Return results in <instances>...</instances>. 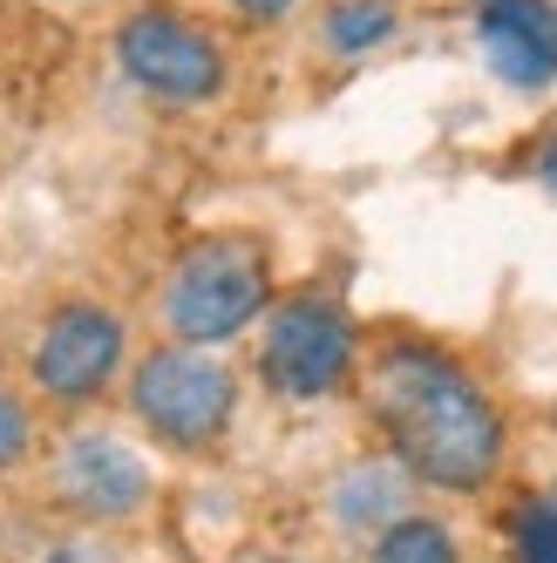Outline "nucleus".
Masks as SVG:
<instances>
[{"mask_svg":"<svg viewBox=\"0 0 557 563\" xmlns=\"http://www.w3.org/2000/svg\"><path fill=\"white\" fill-rule=\"evenodd\" d=\"M476 48L510 89L557 82V0H476Z\"/></svg>","mask_w":557,"mask_h":563,"instance_id":"nucleus-8","label":"nucleus"},{"mask_svg":"<svg viewBox=\"0 0 557 563\" xmlns=\"http://www.w3.org/2000/svg\"><path fill=\"white\" fill-rule=\"evenodd\" d=\"M34 387H42L48 400H62V408H83V400H96L116 367H123V319H116L109 306L96 299H68L42 319V333H34Z\"/></svg>","mask_w":557,"mask_h":563,"instance_id":"nucleus-6","label":"nucleus"},{"mask_svg":"<svg viewBox=\"0 0 557 563\" xmlns=\"http://www.w3.org/2000/svg\"><path fill=\"white\" fill-rule=\"evenodd\" d=\"M353 353H361V333H353L347 306L327 292H293L265 319L259 380L278 400H327L353 380Z\"/></svg>","mask_w":557,"mask_h":563,"instance_id":"nucleus-4","label":"nucleus"},{"mask_svg":"<svg viewBox=\"0 0 557 563\" xmlns=\"http://www.w3.org/2000/svg\"><path fill=\"white\" fill-rule=\"evenodd\" d=\"M164 327L177 346H218L231 333H245L252 319L272 306V252L252 231H211L197 245L177 252L164 272Z\"/></svg>","mask_w":557,"mask_h":563,"instance_id":"nucleus-2","label":"nucleus"},{"mask_svg":"<svg viewBox=\"0 0 557 563\" xmlns=\"http://www.w3.org/2000/svg\"><path fill=\"white\" fill-rule=\"evenodd\" d=\"M327 509H334L340 530L381 537L394 516H408V475H402V462H361V468H347V475L334 482Z\"/></svg>","mask_w":557,"mask_h":563,"instance_id":"nucleus-9","label":"nucleus"},{"mask_svg":"<svg viewBox=\"0 0 557 563\" xmlns=\"http://www.w3.org/2000/svg\"><path fill=\"white\" fill-rule=\"evenodd\" d=\"M503 543H510V563H557V503L516 496L503 509Z\"/></svg>","mask_w":557,"mask_h":563,"instance_id":"nucleus-12","label":"nucleus"},{"mask_svg":"<svg viewBox=\"0 0 557 563\" xmlns=\"http://www.w3.org/2000/svg\"><path fill=\"white\" fill-rule=\"evenodd\" d=\"M394 27H402V8H394V0H327L320 42L353 62V55H374L381 42H394Z\"/></svg>","mask_w":557,"mask_h":563,"instance_id":"nucleus-10","label":"nucleus"},{"mask_svg":"<svg viewBox=\"0 0 557 563\" xmlns=\"http://www.w3.org/2000/svg\"><path fill=\"white\" fill-rule=\"evenodd\" d=\"M116 68L171 109H197L225 96V48L184 8H164V0L116 21Z\"/></svg>","mask_w":557,"mask_h":563,"instance_id":"nucleus-5","label":"nucleus"},{"mask_svg":"<svg viewBox=\"0 0 557 563\" xmlns=\"http://www.w3.org/2000/svg\"><path fill=\"white\" fill-rule=\"evenodd\" d=\"M28 455H34V415H28L21 394L0 387V475H14Z\"/></svg>","mask_w":557,"mask_h":563,"instance_id":"nucleus-13","label":"nucleus"},{"mask_svg":"<svg viewBox=\"0 0 557 563\" xmlns=\"http://www.w3.org/2000/svg\"><path fill=\"white\" fill-rule=\"evenodd\" d=\"M531 170H537V184H544V190L557 197V130H550V136L537 143V156H531Z\"/></svg>","mask_w":557,"mask_h":563,"instance_id":"nucleus-15","label":"nucleus"},{"mask_svg":"<svg viewBox=\"0 0 557 563\" xmlns=\"http://www.w3.org/2000/svg\"><path fill=\"white\" fill-rule=\"evenodd\" d=\"M368 563H462L456 537H449V522H435V516H394L387 530L374 537Z\"/></svg>","mask_w":557,"mask_h":563,"instance_id":"nucleus-11","label":"nucleus"},{"mask_svg":"<svg viewBox=\"0 0 557 563\" xmlns=\"http://www.w3.org/2000/svg\"><path fill=\"white\" fill-rule=\"evenodd\" d=\"M368 415L387 441V462H402L408 482H428L443 496H476L503 468V415L490 387L476 380L456 353L394 340L374 353L361 380Z\"/></svg>","mask_w":557,"mask_h":563,"instance_id":"nucleus-1","label":"nucleus"},{"mask_svg":"<svg viewBox=\"0 0 557 563\" xmlns=\"http://www.w3.org/2000/svg\"><path fill=\"white\" fill-rule=\"evenodd\" d=\"M550 503H557V482H550Z\"/></svg>","mask_w":557,"mask_h":563,"instance_id":"nucleus-16","label":"nucleus"},{"mask_svg":"<svg viewBox=\"0 0 557 563\" xmlns=\"http://www.w3.org/2000/svg\"><path fill=\"white\" fill-rule=\"evenodd\" d=\"M550 428H557V408H550Z\"/></svg>","mask_w":557,"mask_h":563,"instance_id":"nucleus-17","label":"nucleus"},{"mask_svg":"<svg viewBox=\"0 0 557 563\" xmlns=\"http://www.w3.org/2000/svg\"><path fill=\"white\" fill-rule=\"evenodd\" d=\"M225 8H231V14H245V21H286L299 0H225Z\"/></svg>","mask_w":557,"mask_h":563,"instance_id":"nucleus-14","label":"nucleus"},{"mask_svg":"<svg viewBox=\"0 0 557 563\" xmlns=\"http://www.w3.org/2000/svg\"><path fill=\"white\" fill-rule=\"evenodd\" d=\"M55 489L83 522H130L150 503V462L116 434H68L55 455Z\"/></svg>","mask_w":557,"mask_h":563,"instance_id":"nucleus-7","label":"nucleus"},{"mask_svg":"<svg viewBox=\"0 0 557 563\" xmlns=\"http://www.w3.org/2000/svg\"><path fill=\"white\" fill-rule=\"evenodd\" d=\"M130 415L164 441V449H211L238 415V380L205 346H156L130 374Z\"/></svg>","mask_w":557,"mask_h":563,"instance_id":"nucleus-3","label":"nucleus"}]
</instances>
